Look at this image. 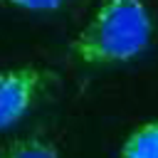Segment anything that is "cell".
Here are the masks:
<instances>
[{
  "instance_id": "cell-1",
  "label": "cell",
  "mask_w": 158,
  "mask_h": 158,
  "mask_svg": "<svg viewBox=\"0 0 158 158\" xmlns=\"http://www.w3.org/2000/svg\"><path fill=\"white\" fill-rule=\"evenodd\" d=\"M153 40V17L143 0H101L69 42V54L86 67L123 64L141 57Z\"/></svg>"
},
{
  "instance_id": "cell-2",
  "label": "cell",
  "mask_w": 158,
  "mask_h": 158,
  "mask_svg": "<svg viewBox=\"0 0 158 158\" xmlns=\"http://www.w3.org/2000/svg\"><path fill=\"white\" fill-rule=\"evenodd\" d=\"M54 74L44 67H12L0 72V131L15 126L44 94Z\"/></svg>"
},
{
  "instance_id": "cell-3",
  "label": "cell",
  "mask_w": 158,
  "mask_h": 158,
  "mask_svg": "<svg viewBox=\"0 0 158 158\" xmlns=\"http://www.w3.org/2000/svg\"><path fill=\"white\" fill-rule=\"evenodd\" d=\"M0 158H62L57 146L44 136H20L0 146Z\"/></svg>"
},
{
  "instance_id": "cell-4",
  "label": "cell",
  "mask_w": 158,
  "mask_h": 158,
  "mask_svg": "<svg viewBox=\"0 0 158 158\" xmlns=\"http://www.w3.org/2000/svg\"><path fill=\"white\" fill-rule=\"evenodd\" d=\"M121 158H158V121L133 128L121 146Z\"/></svg>"
},
{
  "instance_id": "cell-5",
  "label": "cell",
  "mask_w": 158,
  "mask_h": 158,
  "mask_svg": "<svg viewBox=\"0 0 158 158\" xmlns=\"http://www.w3.org/2000/svg\"><path fill=\"white\" fill-rule=\"evenodd\" d=\"M0 5L20 7V10H32V12H49L64 5V0H0Z\"/></svg>"
}]
</instances>
